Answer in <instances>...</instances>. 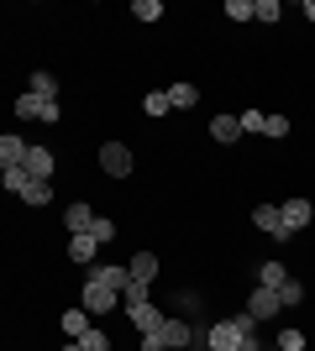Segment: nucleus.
<instances>
[{
    "label": "nucleus",
    "mask_w": 315,
    "mask_h": 351,
    "mask_svg": "<svg viewBox=\"0 0 315 351\" xmlns=\"http://www.w3.org/2000/svg\"><path fill=\"white\" fill-rule=\"evenodd\" d=\"M257 320L242 309V315H231V320H215L205 325V351H242V336H253Z\"/></svg>",
    "instance_id": "f257e3e1"
},
{
    "label": "nucleus",
    "mask_w": 315,
    "mask_h": 351,
    "mask_svg": "<svg viewBox=\"0 0 315 351\" xmlns=\"http://www.w3.org/2000/svg\"><path fill=\"white\" fill-rule=\"evenodd\" d=\"M137 158H132V147L121 142V136H110V142H100V173L110 178V184H121V178H132Z\"/></svg>",
    "instance_id": "f03ea898"
},
{
    "label": "nucleus",
    "mask_w": 315,
    "mask_h": 351,
    "mask_svg": "<svg viewBox=\"0 0 315 351\" xmlns=\"http://www.w3.org/2000/svg\"><path fill=\"white\" fill-rule=\"evenodd\" d=\"M116 299L121 293L110 289V283H100V278H84V289H79V304L90 309V315H116Z\"/></svg>",
    "instance_id": "7ed1b4c3"
},
{
    "label": "nucleus",
    "mask_w": 315,
    "mask_h": 351,
    "mask_svg": "<svg viewBox=\"0 0 315 351\" xmlns=\"http://www.w3.org/2000/svg\"><path fill=\"white\" fill-rule=\"evenodd\" d=\"M21 168H27V178H53V173H58V158H53L43 142H27V158H21Z\"/></svg>",
    "instance_id": "20e7f679"
},
{
    "label": "nucleus",
    "mask_w": 315,
    "mask_h": 351,
    "mask_svg": "<svg viewBox=\"0 0 315 351\" xmlns=\"http://www.w3.org/2000/svg\"><path fill=\"white\" fill-rule=\"evenodd\" d=\"M158 341H163V351H184V346H195V325L189 320H163L158 325Z\"/></svg>",
    "instance_id": "39448f33"
},
{
    "label": "nucleus",
    "mask_w": 315,
    "mask_h": 351,
    "mask_svg": "<svg viewBox=\"0 0 315 351\" xmlns=\"http://www.w3.org/2000/svg\"><path fill=\"white\" fill-rule=\"evenodd\" d=\"M279 215H284V231L294 236V231H305V226H310L315 205H310V199H305V194H294V199H284V205H279Z\"/></svg>",
    "instance_id": "423d86ee"
},
{
    "label": "nucleus",
    "mask_w": 315,
    "mask_h": 351,
    "mask_svg": "<svg viewBox=\"0 0 315 351\" xmlns=\"http://www.w3.org/2000/svg\"><path fill=\"white\" fill-rule=\"evenodd\" d=\"M126 320L137 325V336H158V325H163L168 315H163V309H158V304L148 299V304H132V309H126Z\"/></svg>",
    "instance_id": "0eeeda50"
},
{
    "label": "nucleus",
    "mask_w": 315,
    "mask_h": 351,
    "mask_svg": "<svg viewBox=\"0 0 315 351\" xmlns=\"http://www.w3.org/2000/svg\"><path fill=\"white\" fill-rule=\"evenodd\" d=\"M279 309H284L279 289H253V293H247V315H253V320H273Z\"/></svg>",
    "instance_id": "6e6552de"
},
{
    "label": "nucleus",
    "mask_w": 315,
    "mask_h": 351,
    "mask_svg": "<svg viewBox=\"0 0 315 351\" xmlns=\"http://www.w3.org/2000/svg\"><path fill=\"white\" fill-rule=\"evenodd\" d=\"M95 257H100V241H95L90 231L69 236V263H74V267H95Z\"/></svg>",
    "instance_id": "1a4fd4ad"
},
{
    "label": "nucleus",
    "mask_w": 315,
    "mask_h": 351,
    "mask_svg": "<svg viewBox=\"0 0 315 351\" xmlns=\"http://www.w3.org/2000/svg\"><path fill=\"white\" fill-rule=\"evenodd\" d=\"M210 142L237 147V142H242V121H237V116H210Z\"/></svg>",
    "instance_id": "9d476101"
},
{
    "label": "nucleus",
    "mask_w": 315,
    "mask_h": 351,
    "mask_svg": "<svg viewBox=\"0 0 315 351\" xmlns=\"http://www.w3.org/2000/svg\"><path fill=\"white\" fill-rule=\"evenodd\" d=\"M253 226L263 236H289L284 231V215H279V205H253Z\"/></svg>",
    "instance_id": "9b49d317"
},
{
    "label": "nucleus",
    "mask_w": 315,
    "mask_h": 351,
    "mask_svg": "<svg viewBox=\"0 0 315 351\" xmlns=\"http://www.w3.org/2000/svg\"><path fill=\"white\" fill-rule=\"evenodd\" d=\"M21 158H27V142L16 132H0V173H5V168H21Z\"/></svg>",
    "instance_id": "f8f14e48"
},
{
    "label": "nucleus",
    "mask_w": 315,
    "mask_h": 351,
    "mask_svg": "<svg viewBox=\"0 0 315 351\" xmlns=\"http://www.w3.org/2000/svg\"><path fill=\"white\" fill-rule=\"evenodd\" d=\"M90 320H95V315H90L84 304H74V309H63V315H58V325H63V336H69V341L84 336V330H90Z\"/></svg>",
    "instance_id": "ddd939ff"
},
{
    "label": "nucleus",
    "mask_w": 315,
    "mask_h": 351,
    "mask_svg": "<svg viewBox=\"0 0 315 351\" xmlns=\"http://www.w3.org/2000/svg\"><path fill=\"white\" fill-rule=\"evenodd\" d=\"M63 226H69V236H84V231L95 226V210L84 205V199H74V205L63 210Z\"/></svg>",
    "instance_id": "4468645a"
},
{
    "label": "nucleus",
    "mask_w": 315,
    "mask_h": 351,
    "mask_svg": "<svg viewBox=\"0 0 315 351\" xmlns=\"http://www.w3.org/2000/svg\"><path fill=\"white\" fill-rule=\"evenodd\" d=\"M126 273H132V283H152L158 278V252H137L126 263Z\"/></svg>",
    "instance_id": "2eb2a0df"
},
{
    "label": "nucleus",
    "mask_w": 315,
    "mask_h": 351,
    "mask_svg": "<svg viewBox=\"0 0 315 351\" xmlns=\"http://www.w3.org/2000/svg\"><path fill=\"white\" fill-rule=\"evenodd\" d=\"M168 105H174V110H195L200 105V84H189V79L168 84Z\"/></svg>",
    "instance_id": "dca6fc26"
},
{
    "label": "nucleus",
    "mask_w": 315,
    "mask_h": 351,
    "mask_svg": "<svg viewBox=\"0 0 315 351\" xmlns=\"http://www.w3.org/2000/svg\"><path fill=\"white\" fill-rule=\"evenodd\" d=\"M27 95H37V100H53L58 95V79L47 69H32V79H27Z\"/></svg>",
    "instance_id": "f3484780"
},
{
    "label": "nucleus",
    "mask_w": 315,
    "mask_h": 351,
    "mask_svg": "<svg viewBox=\"0 0 315 351\" xmlns=\"http://www.w3.org/2000/svg\"><path fill=\"white\" fill-rule=\"evenodd\" d=\"M21 199H27L32 210H43L47 199H53V178H27V189H21Z\"/></svg>",
    "instance_id": "a211bd4d"
},
{
    "label": "nucleus",
    "mask_w": 315,
    "mask_h": 351,
    "mask_svg": "<svg viewBox=\"0 0 315 351\" xmlns=\"http://www.w3.org/2000/svg\"><path fill=\"white\" fill-rule=\"evenodd\" d=\"M289 267L284 263H257V289H284Z\"/></svg>",
    "instance_id": "6ab92c4d"
},
{
    "label": "nucleus",
    "mask_w": 315,
    "mask_h": 351,
    "mask_svg": "<svg viewBox=\"0 0 315 351\" xmlns=\"http://www.w3.org/2000/svg\"><path fill=\"white\" fill-rule=\"evenodd\" d=\"M132 16H137V21H148V27H152V21H163V0H132Z\"/></svg>",
    "instance_id": "aec40b11"
},
{
    "label": "nucleus",
    "mask_w": 315,
    "mask_h": 351,
    "mask_svg": "<svg viewBox=\"0 0 315 351\" xmlns=\"http://www.w3.org/2000/svg\"><path fill=\"white\" fill-rule=\"evenodd\" d=\"M142 110H148V116H152V121H163V116H168V110H174V105H168V89H152L148 100H142Z\"/></svg>",
    "instance_id": "412c9836"
},
{
    "label": "nucleus",
    "mask_w": 315,
    "mask_h": 351,
    "mask_svg": "<svg viewBox=\"0 0 315 351\" xmlns=\"http://www.w3.org/2000/svg\"><path fill=\"white\" fill-rule=\"evenodd\" d=\"M116 231H121V226H116L110 215H95V226H90V236L100 241V247H110V241H116Z\"/></svg>",
    "instance_id": "4be33fe9"
},
{
    "label": "nucleus",
    "mask_w": 315,
    "mask_h": 351,
    "mask_svg": "<svg viewBox=\"0 0 315 351\" xmlns=\"http://www.w3.org/2000/svg\"><path fill=\"white\" fill-rule=\"evenodd\" d=\"M79 351H110V336H105L100 325H90V330L79 336Z\"/></svg>",
    "instance_id": "5701e85b"
},
{
    "label": "nucleus",
    "mask_w": 315,
    "mask_h": 351,
    "mask_svg": "<svg viewBox=\"0 0 315 351\" xmlns=\"http://www.w3.org/2000/svg\"><path fill=\"white\" fill-rule=\"evenodd\" d=\"M253 21H284V5L279 0H253Z\"/></svg>",
    "instance_id": "b1692460"
},
{
    "label": "nucleus",
    "mask_w": 315,
    "mask_h": 351,
    "mask_svg": "<svg viewBox=\"0 0 315 351\" xmlns=\"http://www.w3.org/2000/svg\"><path fill=\"white\" fill-rule=\"evenodd\" d=\"M263 136L284 142V136H289V116H268V121H263Z\"/></svg>",
    "instance_id": "393cba45"
},
{
    "label": "nucleus",
    "mask_w": 315,
    "mask_h": 351,
    "mask_svg": "<svg viewBox=\"0 0 315 351\" xmlns=\"http://www.w3.org/2000/svg\"><path fill=\"white\" fill-rule=\"evenodd\" d=\"M279 299H284V304H305V283H300V278H284Z\"/></svg>",
    "instance_id": "a878e982"
},
{
    "label": "nucleus",
    "mask_w": 315,
    "mask_h": 351,
    "mask_svg": "<svg viewBox=\"0 0 315 351\" xmlns=\"http://www.w3.org/2000/svg\"><path fill=\"white\" fill-rule=\"evenodd\" d=\"M0 184H5L11 194H21V189H27V168H5V173H0Z\"/></svg>",
    "instance_id": "bb28decb"
},
{
    "label": "nucleus",
    "mask_w": 315,
    "mask_h": 351,
    "mask_svg": "<svg viewBox=\"0 0 315 351\" xmlns=\"http://www.w3.org/2000/svg\"><path fill=\"white\" fill-rule=\"evenodd\" d=\"M11 110H16V116H21V121H32V116H37V110H43V100H37V95H21V100H16Z\"/></svg>",
    "instance_id": "cd10ccee"
},
{
    "label": "nucleus",
    "mask_w": 315,
    "mask_h": 351,
    "mask_svg": "<svg viewBox=\"0 0 315 351\" xmlns=\"http://www.w3.org/2000/svg\"><path fill=\"white\" fill-rule=\"evenodd\" d=\"M226 16L231 21H253V0H226Z\"/></svg>",
    "instance_id": "c85d7f7f"
},
{
    "label": "nucleus",
    "mask_w": 315,
    "mask_h": 351,
    "mask_svg": "<svg viewBox=\"0 0 315 351\" xmlns=\"http://www.w3.org/2000/svg\"><path fill=\"white\" fill-rule=\"evenodd\" d=\"M279 351H305V330H279Z\"/></svg>",
    "instance_id": "c756f323"
},
{
    "label": "nucleus",
    "mask_w": 315,
    "mask_h": 351,
    "mask_svg": "<svg viewBox=\"0 0 315 351\" xmlns=\"http://www.w3.org/2000/svg\"><path fill=\"white\" fill-rule=\"evenodd\" d=\"M37 121H43V126H58V121H63L58 100H43V110H37Z\"/></svg>",
    "instance_id": "7c9ffc66"
},
{
    "label": "nucleus",
    "mask_w": 315,
    "mask_h": 351,
    "mask_svg": "<svg viewBox=\"0 0 315 351\" xmlns=\"http://www.w3.org/2000/svg\"><path fill=\"white\" fill-rule=\"evenodd\" d=\"M137 351H163V341H158V336H142V346H137Z\"/></svg>",
    "instance_id": "2f4dec72"
},
{
    "label": "nucleus",
    "mask_w": 315,
    "mask_h": 351,
    "mask_svg": "<svg viewBox=\"0 0 315 351\" xmlns=\"http://www.w3.org/2000/svg\"><path fill=\"white\" fill-rule=\"evenodd\" d=\"M242 351H263V346H257V330H253V336H242Z\"/></svg>",
    "instance_id": "473e14b6"
},
{
    "label": "nucleus",
    "mask_w": 315,
    "mask_h": 351,
    "mask_svg": "<svg viewBox=\"0 0 315 351\" xmlns=\"http://www.w3.org/2000/svg\"><path fill=\"white\" fill-rule=\"evenodd\" d=\"M305 21H310V27H315V0H305Z\"/></svg>",
    "instance_id": "72a5a7b5"
},
{
    "label": "nucleus",
    "mask_w": 315,
    "mask_h": 351,
    "mask_svg": "<svg viewBox=\"0 0 315 351\" xmlns=\"http://www.w3.org/2000/svg\"><path fill=\"white\" fill-rule=\"evenodd\" d=\"M63 351H79V341H69V346H63Z\"/></svg>",
    "instance_id": "f704fd0d"
}]
</instances>
